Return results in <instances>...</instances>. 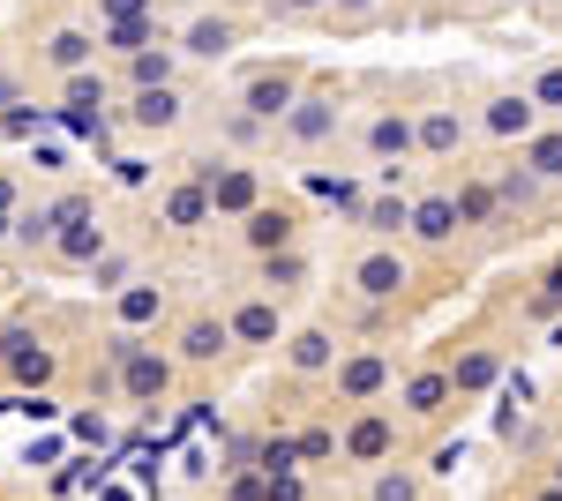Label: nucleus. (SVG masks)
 Returning a JSON list of instances; mask_svg holds the SVG:
<instances>
[{
  "mask_svg": "<svg viewBox=\"0 0 562 501\" xmlns=\"http://www.w3.org/2000/svg\"><path fill=\"white\" fill-rule=\"evenodd\" d=\"M121 389H128L135 405L166 397V389H173V360H166V352H150V344H135L128 360H121Z\"/></svg>",
  "mask_w": 562,
  "mask_h": 501,
  "instance_id": "1",
  "label": "nucleus"
},
{
  "mask_svg": "<svg viewBox=\"0 0 562 501\" xmlns=\"http://www.w3.org/2000/svg\"><path fill=\"white\" fill-rule=\"evenodd\" d=\"M390 449H397V426H390L383 412H360V419L346 426V457H352V464H383Z\"/></svg>",
  "mask_w": 562,
  "mask_h": 501,
  "instance_id": "2",
  "label": "nucleus"
},
{
  "mask_svg": "<svg viewBox=\"0 0 562 501\" xmlns=\"http://www.w3.org/2000/svg\"><path fill=\"white\" fill-rule=\"evenodd\" d=\"M352 293L360 299H397L405 293V262H397V254H360V262H352Z\"/></svg>",
  "mask_w": 562,
  "mask_h": 501,
  "instance_id": "3",
  "label": "nucleus"
},
{
  "mask_svg": "<svg viewBox=\"0 0 562 501\" xmlns=\"http://www.w3.org/2000/svg\"><path fill=\"white\" fill-rule=\"evenodd\" d=\"M383 382H390L383 352H352L346 367H338V397H346V405H368V397H375Z\"/></svg>",
  "mask_w": 562,
  "mask_h": 501,
  "instance_id": "4",
  "label": "nucleus"
},
{
  "mask_svg": "<svg viewBox=\"0 0 562 501\" xmlns=\"http://www.w3.org/2000/svg\"><path fill=\"white\" fill-rule=\"evenodd\" d=\"M225 330L240 337V344H278V299H262V293H256V299H240Z\"/></svg>",
  "mask_w": 562,
  "mask_h": 501,
  "instance_id": "5",
  "label": "nucleus"
},
{
  "mask_svg": "<svg viewBox=\"0 0 562 501\" xmlns=\"http://www.w3.org/2000/svg\"><path fill=\"white\" fill-rule=\"evenodd\" d=\"M240 240H248V248L256 254H278V248H293V217H285V209H248V225H240Z\"/></svg>",
  "mask_w": 562,
  "mask_h": 501,
  "instance_id": "6",
  "label": "nucleus"
},
{
  "mask_svg": "<svg viewBox=\"0 0 562 501\" xmlns=\"http://www.w3.org/2000/svg\"><path fill=\"white\" fill-rule=\"evenodd\" d=\"M225 344H233V330H225V322H211V315H195V322L180 330V360H188V367H211Z\"/></svg>",
  "mask_w": 562,
  "mask_h": 501,
  "instance_id": "7",
  "label": "nucleus"
},
{
  "mask_svg": "<svg viewBox=\"0 0 562 501\" xmlns=\"http://www.w3.org/2000/svg\"><path fill=\"white\" fill-rule=\"evenodd\" d=\"M53 254H60V262H98V254H105V232H98L90 217H68V225L53 232Z\"/></svg>",
  "mask_w": 562,
  "mask_h": 501,
  "instance_id": "8",
  "label": "nucleus"
},
{
  "mask_svg": "<svg viewBox=\"0 0 562 501\" xmlns=\"http://www.w3.org/2000/svg\"><path fill=\"white\" fill-rule=\"evenodd\" d=\"M128 121H135V127H173V121H180L173 83H143V90H135V105H128Z\"/></svg>",
  "mask_w": 562,
  "mask_h": 501,
  "instance_id": "9",
  "label": "nucleus"
},
{
  "mask_svg": "<svg viewBox=\"0 0 562 501\" xmlns=\"http://www.w3.org/2000/svg\"><path fill=\"white\" fill-rule=\"evenodd\" d=\"M293 113V76H256L248 83V121H278Z\"/></svg>",
  "mask_w": 562,
  "mask_h": 501,
  "instance_id": "10",
  "label": "nucleus"
},
{
  "mask_svg": "<svg viewBox=\"0 0 562 501\" xmlns=\"http://www.w3.org/2000/svg\"><path fill=\"white\" fill-rule=\"evenodd\" d=\"M405 217H413V232H420V240H435V248L458 232V203H450V195H428V203L405 209Z\"/></svg>",
  "mask_w": 562,
  "mask_h": 501,
  "instance_id": "11",
  "label": "nucleus"
},
{
  "mask_svg": "<svg viewBox=\"0 0 562 501\" xmlns=\"http://www.w3.org/2000/svg\"><path fill=\"white\" fill-rule=\"evenodd\" d=\"M166 315V285H121V330H143Z\"/></svg>",
  "mask_w": 562,
  "mask_h": 501,
  "instance_id": "12",
  "label": "nucleus"
},
{
  "mask_svg": "<svg viewBox=\"0 0 562 501\" xmlns=\"http://www.w3.org/2000/svg\"><path fill=\"white\" fill-rule=\"evenodd\" d=\"M368 150H375V158H405V150H413V121H405V113H383V121L368 127Z\"/></svg>",
  "mask_w": 562,
  "mask_h": 501,
  "instance_id": "13",
  "label": "nucleus"
},
{
  "mask_svg": "<svg viewBox=\"0 0 562 501\" xmlns=\"http://www.w3.org/2000/svg\"><path fill=\"white\" fill-rule=\"evenodd\" d=\"M450 405V375H413V389H405V412L413 419H435Z\"/></svg>",
  "mask_w": 562,
  "mask_h": 501,
  "instance_id": "14",
  "label": "nucleus"
},
{
  "mask_svg": "<svg viewBox=\"0 0 562 501\" xmlns=\"http://www.w3.org/2000/svg\"><path fill=\"white\" fill-rule=\"evenodd\" d=\"M203 195H211L217 209H256V172H217Z\"/></svg>",
  "mask_w": 562,
  "mask_h": 501,
  "instance_id": "15",
  "label": "nucleus"
},
{
  "mask_svg": "<svg viewBox=\"0 0 562 501\" xmlns=\"http://www.w3.org/2000/svg\"><path fill=\"white\" fill-rule=\"evenodd\" d=\"M330 127H338V105L330 98H307L301 113H293V143H323Z\"/></svg>",
  "mask_w": 562,
  "mask_h": 501,
  "instance_id": "16",
  "label": "nucleus"
},
{
  "mask_svg": "<svg viewBox=\"0 0 562 501\" xmlns=\"http://www.w3.org/2000/svg\"><path fill=\"white\" fill-rule=\"evenodd\" d=\"M301 277H307V262H301V254H293V248L262 254V285H270V299H278V293H293Z\"/></svg>",
  "mask_w": 562,
  "mask_h": 501,
  "instance_id": "17",
  "label": "nucleus"
},
{
  "mask_svg": "<svg viewBox=\"0 0 562 501\" xmlns=\"http://www.w3.org/2000/svg\"><path fill=\"white\" fill-rule=\"evenodd\" d=\"M45 60H53L60 76H76V68L90 60V38L83 31H53V38H45Z\"/></svg>",
  "mask_w": 562,
  "mask_h": 501,
  "instance_id": "18",
  "label": "nucleus"
},
{
  "mask_svg": "<svg viewBox=\"0 0 562 501\" xmlns=\"http://www.w3.org/2000/svg\"><path fill=\"white\" fill-rule=\"evenodd\" d=\"M458 135H465V127H458V113H428V121L413 127V143H420V150H435V158H442V150H458Z\"/></svg>",
  "mask_w": 562,
  "mask_h": 501,
  "instance_id": "19",
  "label": "nucleus"
},
{
  "mask_svg": "<svg viewBox=\"0 0 562 501\" xmlns=\"http://www.w3.org/2000/svg\"><path fill=\"white\" fill-rule=\"evenodd\" d=\"M8 367H15V382H53V352H31V337H15V344H8Z\"/></svg>",
  "mask_w": 562,
  "mask_h": 501,
  "instance_id": "20",
  "label": "nucleus"
},
{
  "mask_svg": "<svg viewBox=\"0 0 562 501\" xmlns=\"http://www.w3.org/2000/svg\"><path fill=\"white\" fill-rule=\"evenodd\" d=\"M293 367H301V375H323V367H330V330H301L293 337Z\"/></svg>",
  "mask_w": 562,
  "mask_h": 501,
  "instance_id": "21",
  "label": "nucleus"
},
{
  "mask_svg": "<svg viewBox=\"0 0 562 501\" xmlns=\"http://www.w3.org/2000/svg\"><path fill=\"white\" fill-rule=\"evenodd\" d=\"M487 127H495V135H532V98H503V105H487Z\"/></svg>",
  "mask_w": 562,
  "mask_h": 501,
  "instance_id": "22",
  "label": "nucleus"
},
{
  "mask_svg": "<svg viewBox=\"0 0 562 501\" xmlns=\"http://www.w3.org/2000/svg\"><path fill=\"white\" fill-rule=\"evenodd\" d=\"M203 209H211V195H203V187H180L173 203H166V217H173L180 232H188V225H203Z\"/></svg>",
  "mask_w": 562,
  "mask_h": 501,
  "instance_id": "23",
  "label": "nucleus"
},
{
  "mask_svg": "<svg viewBox=\"0 0 562 501\" xmlns=\"http://www.w3.org/2000/svg\"><path fill=\"white\" fill-rule=\"evenodd\" d=\"M188 53H233V23H195V31H188Z\"/></svg>",
  "mask_w": 562,
  "mask_h": 501,
  "instance_id": "24",
  "label": "nucleus"
},
{
  "mask_svg": "<svg viewBox=\"0 0 562 501\" xmlns=\"http://www.w3.org/2000/svg\"><path fill=\"white\" fill-rule=\"evenodd\" d=\"M525 158H532V172H540V180H562V135H540Z\"/></svg>",
  "mask_w": 562,
  "mask_h": 501,
  "instance_id": "25",
  "label": "nucleus"
},
{
  "mask_svg": "<svg viewBox=\"0 0 562 501\" xmlns=\"http://www.w3.org/2000/svg\"><path fill=\"white\" fill-rule=\"evenodd\" d=\"M68 105H76V113H83V121H90V113L105 105V83H90L83 68H76V76H68Z\"/></svg>",
  "mask_w": 562,
  "mask_h": 501,
  "instance_id": "26",
  "label": "nucleus"
},
{
  "mask_svg": "<svg viewBox=\"0 0 562 501\" xmlns=\"http://www.w3.org/2000/svg\"><path fill=\"white\" fill-rule=\"evenodd\" d=\"M480 382H495V360H487V352H473V360L450 367V389H480Z\"/></svg>",
  "mask_w": 562,
  "mask_h": 501,
  "instance_id": "27",
  "label": "nucleus"
},
{
  "mask_svg": "<svg viewBox=\"0 0 562 501\" xmlns=\"http://www.w3.org/2000/svg\"><path fill=\"white\" fill-rule=\"evenodd\" d=\"M375 501H420V479L413 471H383L375 479Z\"/></svg>",
  "mask_w": 562,
  "mask_h": 501,
  "instance_id": "28",
  "label": "nucleus"
},
{
  "mask_svg": "<svg viewBox=\"0 0 562 501\" xmlns=\"http://www.w3.org/2000/svg\"><path fill=\"white\" fill-rule=\"evenodd\" d=\"M173 76V53H135V90L143 83H166Z\"/></svg>",
  "mask_w": 562,
  "mask_h": 501,
  "instance_id": "29",
  "label": "nucleus"
},
{
  "mask_svg": "<svg viewBox=\"0 0 562 501\" xmlns=\"http://www.w3.org/2000/svg\"><path fill=\"white\" fill-rule=\"evenodd\" d=\"M293 449H301L307 464H323V457H330V449H338V434H323V426H315V434H301V442H293Z\"/></svg>",
  "mask_w": 562,
  "mask_h": 501,
  "instance_id": "30",
  "label": "nucleus"
},
{
  "mask_svg": "<svg viewBox=\"0 0 562 501\" xmlns=\"http://www.w3.org/2000/svg\"><path fill=\"white\" fill-rule=\"evenodd\" d=\"M121 277H128V262L121 254H98V293H121Z\"/></svg>",
  "mask_w": 562,
  "mask_h": 501,
  "instance_id": "31",
  "label": "nucleus"
},
{
  "mask_svg": "<svg viewBox=\"0 0 562 501\" xmlns=\"http://www.w3.org/2000/svg\"><path fill=\"white\" fill-rule=\"evenodd\" d=\"M368 225H375V232H397V225H405V203H375V209H368Z\"/></svg>",
  "mask_w": 562,
  "mask_h": 501,
  "instance_id": "32",
  "label": "nucleus"
},
{
  "mask_svg": "<svg viewBox=\"0 0 562 501\" xmlns=\"http://www.w3.org/2000/svg\"><path fill=\"white\" fill-rule=\"evenodd\" d=\"M532 105H562V68H548V76H540V90H532Z\"/></svg>",
  "mask_w": 562,
  "mask_h": 501,
  "instance_id": "33",
  "label": "nucleus"
},
{
  "mask_svg": "<svg viewBox=\"0 0 562 501\" xmlns=\"http://www.w3.org/2000/svg\"><path fill=\"white\" fill-rule=\"evenodd\" d=\"M540 307H562V262L548 270V293H540Z\"/></svg>",
  "mask_w": 562,
  "mask_h": 501,
  "instance_id": "34",
  "label": "nucleus"
},
{
  "mask_svg": "<svg viewBox=\"0 0 562 501\" xmlns=\"http://www.w3.org/2000/svg\"><path fill=\"white\" fill-rule=\"evenodd\" d=\"M307 8H323V0H278V15H307Z\"/></svg>",
  "mask_w": 562,
  "mask_h": 501,
  "instance_id": "35",
  "label": "nucleus"
},
{
  "mask_svg": "<svg viewBox=\"0 0 562 501\" xmlns=\"http://www.w3.org/2000/svg\"><path fill=\"white\" fill-rule=\"evenodd\" d=\"M540 501H562V487H548V494H540Z\"/></svg>",
  "mask_w": 562,
  "mask_h": 501,
  "instance_id": "36",
  "label": "nucleus"
},
{
  "mask_svg": "<svg viewBox=\"0 0 562 501\" xmlns=\"http://www.w3.org/2000/svg\"><path fill=\"white\" fill-rule=\"evenodd\" d=\"M555 487H562V457H555Z\"/></svg>",
  "mask_w": 562,
  "mask_h": 501,
  "instance_id": "37",
  "label": "nucleus"
},
{
  "mask_svg": "<svg viewBox=\"0 0 562 501\" xmlns=\"http://www.w3.org/2000/svg\"><path fill=\"white\" fill-rule=\"evenodd\" d=\"M346 8H368V0H346Z\"/></svg>",
  "mask_w": 562,
  "mask_h": 501,
  "instance_id": "38",
  "label": "nucleus"
},
{
  "mask_svg": "<svg viewBox=\"0 0 562 501\" xmlns=\"http://www.w3.org/2000/svg\"><path fill=\"white\" fill-rule=\"evenodd\" d=\"M0 232H8V225H0Z\"/></svg>",
  "mask_w": 562,
  "mask_h": 501,
  "instance_id": "39",
  "label": "nucleus"
}]
</instances>
